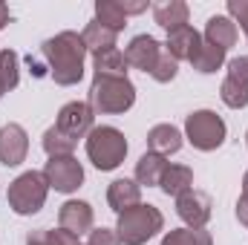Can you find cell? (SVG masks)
<instances>
[{
	"mask_svg": "<svg viewBox=\"0 0 248 245\" xmlns=\"http://www.w3.org/2000/svg\"><path fill=\"white\" fill-rule=\"evenodd\" d=\"M41 55L46 58V69L58 87H75L84 78L87 46L78 32L66 29V32H58L55 38H46L41 46Z\"/></svg>",
	"mask_w": 248,
	"mask_h": 245,
	"instance_id": "obj_1",
	"label": "cell"
},
{
	"mask_svg": "<svg viewBox=\"0 0 248 245\" xmlns=\"http://www.w3.org/2000/svg\"><path fill=\"white\" fill-rule=\"evenodd\" d=\"M87 245H122L116 228H93L87 234Z\"/></svg>",
	"mask_w": 248,
	"mask_h": 245,
	"instance_id": "obj_30",
	"label": "cell"
},
{
	"mask_svg": "<svg viewBox=\"0 0 248 245\" xmlns=\"http://www.w3.org/2000/svg\"><path fill=\"white\" fill-rule=\"evenodd\" d=\"M165 228V216L156 205H147V202H139L133 208H127L124 214H119V240L122 245H144L150 243L159 231Z\"/></svg>",
	"mask_w": 248,
	"mask_h": 245,
	"instance_id": "obj_4",
	"label": "cell"
},
{
	"mask_svg": "<svg viewBox=\"0 0 248 245\" xmlns=\"http://www.w3.org/2000/svg\"><path fill=\"white\" fill-rule=\"evenodd\" d=\"M237 219L248 228V193H243V196L237 199Z\"/></svg>",
	"mask_w": 248,
	"mask_h": 245,
	"instance_id": "obj_32",
	"label": "cell"
},
{
	"mask_svg": "<svg viewBox=\"0 0 248 245\" xmlns=\"http://www.w3.org/2000/svg\"><path fill=\"white\" fill-rule=\"evenodd\" d=\"M182 144H185V136H182V130L173 127V124H156V127H150V133H147V147H150V153H159V156H165V159L173 156V153H179Z\"/></svg>",
	"mask_w": 248,
	"mask_h": 245,
	"instance_id": "obj_14",
	"label": "cell"
},
{
	"mask_svg": "<svg viewBox=\"0 0 248 245\" xmlns=\"http://www.w3.org/2000/svg\"><path fill=\"white\" fill-rule=\"evenodd\" d=\"M93 119H95V113H93V107L87 101H69V104H63L61 110H58L55 127L61 130L63 136H69L72 141H78V138L90 136Z\"/></svg>",
	"mask_w": 248,
	"mask_h": 245,
	"instance_id": "obj_8",
	"label": "cell"
},
{
	"mask_svg": "<svg viewBox=\"0 0 248 245\" xmlns=\"http://www.w3.org/2000/svg\"><path fill=\"white\" fill-rule=\"evenodd\" d=\"M225 136H228V127L222 116H217L214 110H193L185 119V138L202 153L222 147Z\"/></svg>",
	"mask_w": 248,
	"mask_h": 245,
	"instance_id": "obj_6",
	"label": "cell"
},
{
	"mask_svg": "<svg viewBox=\"0 0 248 245\" xmlns=\"http://www.w3.org/2000/svg\"><path fill=\"white\" fill-rule=\"evenodd\" d=\"M29 153V136L20 124L9 122L0 127V165L3 168H17L26 162Z\"/></svg>",
	"mask_w": 248,
	"mask_h": 245,
	"instance_id": "obj_10",
	"label": "cell"
},
{
	"mask_svg": "<svg viewBox=\"0 0 248 245\" xmlns=\"http://www.w3.org/2000/svg\"><path fill=\"white\" fill-rule=\"evenodd\" d=\"M176 214L185 222V228H205L214 214V202L205 190L190 187L182 196H176Z\"/></svg>",
	"mask_w": 248,
	"mask_h": 245,
	"instance_id": "obj_9",
	"label": "cell"
},
{
	"mask_svg": "<svg viewBox=\"0 0 248 245\" xmlns=\"http://www.w3.org/2000/svg\"><path fill=\"white\" fill-rule=\"evenodd\" d=\"M165 168H168L165 156H159V153H150V150H147V153L136 162V182L141 184V187H159Z\"/></svg>",
	"mask_w": 248,
	"mask_h": 245,
	"instance_id": "obj_18",
	"label": "cell"
},
{
	"mask_svg": "<svg viewBox=\"0 0 248 245\" xmlns=\"http://www.w3.org/2000/svg\"><path fill=\"white\" fill-rule=\"evenodd\" d=\"M176 72H179V61H176L168 49H162V55H159V61H156V66H153L150 78L159 81V84H170V81L176 78Z\"/></svg>",
	"mask_w": 248,
	"mask_h": 245,
	"instance_id": "obj_28",
	"label": "cell"
},
{
	"mask_svg": "<svg viewBox=\"0 0 248 245\" xmlns=\"http://www.w3.org/2000/svg\"><path fill=\"white\" fill-rule=\"evenodd\" d=\"M124 15H141L144 9H147V3H122Z\"/></svg>",
	"mask_w": 248,
	"mask_h": 245,
	"instance_id": "obj_33",
	"label": "cell"
},
{
	"mask_svg": "<svg viewBox=\"0 0 248 245\" xmlns=\"http://www.w3.org/2000/svg\"><path fill=\"white\" fill-rule=\"evenodd\" d=\"M193 69L196 72H202V75H211V72H217V69H222L225 66V52L219 49V46H214V44H208L205 38H202V46H199V52L193 55Z\"/></svg>",
	"mask_w": 248,
	"mask_h": 245,
	"instance_id": "obj_23",
	"label": "cell"
},
{
	"mask_svg": "<svg viewBox=\"0 0 248 245\" xmlns=\"http://www.w3.org/2000/svg\"><path fill=\"white\" fill-rule=\"evenodd\" d=\"M93 222H95L93 205L84 202V199H66L61 205V211H58V228H63L72 237L90 234L93 231Z\"/></svg>",
	"mask_w": 248,
	"mask_h": 245,
	"instance_id": "obj_11",
	"label": "cell"
},
{
	"mask_svg": "<svg viewBox=\"0 0 248 245\" xmlns=\"http://www.w3.org/2000/svg\"><path fill=\"white\" fill-rule=\"evenodd\" d=\"M93 113L101 116H122L136 104V87L130 78H116V75H93L90 84V101Z\"/></svg>",
	"mask_w": 248,
	"mask_h": 245,
	"instance_id": "obj_2",
	"label": "cell"
},
{
	"mask_svg": "<svg viewBox=\"0 0 248 245\" xmlns=\"http://www.w3.org/2000/svg\"><path fill=\"white\" fill-rule=\"evenodd\" d=\"M228 15L243 26V32H248V0H228Z\"/></svg>",
	"mask_w": 248,
	"mask_h": 245,
	"instance_id": "obj_31",
	"label": "cell"
},
{
	"mask_svg": "<svg viewBox=\"0 0 248 245\" xmlns=\"http://www.w3.org/2000/svg\"><path fill=\"white\" fill-rule=\"evenodd\" d=\"M162 245H214V237L205 228H173L162 237Z\"/></svg>",
	"mask_w": 248,
	"mask_h": 245,
	"instance_id": "obj_24",
	"label": "cell"
},
{
	"mask_svg": "<svg viewBox=\"0 0 248 245\" xmlns=\"http://www.w3.org/2000/svg\"><path fill=\"white\" fill-rule=\"evenodd\" d=\"M81 38H84V46H87V52H104V49H113L116 46V32L113 29H107V26H101L98 20H90L87 26H84V32H81Z\"/></svg>",
	"mask_w": 248,
	"mask_h": 245,
	"instance_id": "obj_20",
	"label": "cell"
},
{
	"mask_svg": "<svg viewBox=\"0 0 248 245\" xmlns=\"http://www.w3.org/2000/svg\"><path fill=\"white\" fill-rule=\"evenodd\" d=\"M141 202V184L136 179H116L107 187V205L116 211V214H124L127 208L139 205Z\"/></svg>",
	"mask_w": 248,
	"mask_h": 245,
	"instance_id": "obj_15",
	"label": "cell"
},
{
	"mask_svg": "<svg viewBox=\"0 0 248 245\" xmlns=\"http://www.w3.org/2000/svg\"><path fill=\"white\" fill-rule=\"evenodd\" d=\"M78 245H81V243H78Z\"/></svg>",
	"mask_w": 248,
	"mask_h": 245,
	"instance_id": "obj_39",
	"label": "cell"
},
{
	"mask_svg": "<svg viewBox=\"0 0 248 245\" xmlns=\"http://www.w3.org/2000/svg\"><path fill=\"white\" fill-rule=\"evenodd\" d=\"M228 81H234L237 87H243L248 92V55H240V58H231L228 61Z\"/></svg>",
	"mask_w": 248,
	"mask_h": 245,
	"instance_id": "obj_29",
	"label": "cell"
},
{
	"mask_svg": "<svg viewBox=\"0 0 248 245\" xmlns=\"http://www.w3.org/2000/svg\"><path fill=\"white\" fill-rule=\"evenodd\" d=\"M3 95H6V90H3V84H0V98H3Z\"/></svg>",
	"mask_w": 248,
	"mask_h": 245,
	"instance_id": "obj_36",
	"label": "cell"
},
{
	"mask_svg": "<svg viewBox=\"0 0 248 245\" xmlns=\"http://www.w3.org/2000/svg\"><path fill=\"white\" fill-rule=\"evenodd\" d=\"M44 179L58 193H75L84 184V168H81V162L75 156H58V159L46 162Z\"/></svg>",
	"mask_w": 248,
	"mask_h": 245,
	"instance_id": "obj_7",
	"label": "cell"
},
{
	"mask_svg": "<svg viewBox=\"0 0 248 245\" xmlns=\"http://www.w3.org/2000/svg\"><path fill=\"white\" fill-rule=\"evenodd\" d=\"M95 20L107 29H113L116 35L127 26V15H124L119 0H95Z\"/></svg>",
	"mask_w": 248,
	"mask_h": 245,
	"instance_id": "obj_22",
	"label": "cell"
},
{
	"mask_svg": "<svg viewBox=\"0 0 248 245\" xmlns=\"http://www.w3.org/2000/svg\"><path fill=\"white\" fill-rule=\"evenodd\" d=\"M127 138L119 127H110V124H101V127H93L90 136H87V159L93 162V168H98L101 173H110L127 159Z\"/></svg>",
	"mask_w": 248,
	"mask_h": 245,
	"instance_id": "obj_3",
	"label": "cell"
},
{
	"mask_svg": "<svg viewBox=\"0 0 248 245\" xmlns=\"http://www.w3.org/2000/svg\"><path fill=\"white\" fill-rule=\"evenodd\" d=\"M199 46H202V35L190 23L173 29V32H168V41H165V49L176 61H193V55L199 52Z\"/></svg>",
	"mask_w": 248,
	"mask_h": 245,
	"instance_id": "obj_13",
	"label": "cell"
},
{
	"mask_svg": "<svg viewBox=\"0 0 248 245\" xmlns=\"http://www.w3.org/2000/svg\"><path fill=\"white\" fill-rule=\"evenodd\" d=\"M81 240L66 234L63 228L58 231H49V228H38V231H29L26 237V245H78Z\"/></svg>",
	"mask_w": 248,
	"mask_h": 245,
	"instance_id": "obj_27",
	"label": "cell"
},
{
	"mask_svg": "<svg viewBox=\"0 0 248 245\" xmlns=\"http://www.w3.org/2000/svg\"><path fill=\"white\" fill-rule=\"evenodd\" d=\"M243 193H248V170H246V176H243Z\"/></svg>",
	"mask_w": 248,
	"mask_h": 245,
	"instance_id": "obj_35",
	"label": "cell"
},
{
	"mask_svg": "<svg viewBox=\"0 0 248 245\" xmlns=\"http://www.w3.org/2000/svg\"><path fill=\"white\" fill-rule=\"evenodd\" d=\"M162 49H165V46H162L153 35H136V38L127 44V49H124L127 66L141 69V72H153V66L159 61Z\"/></svg>",
	"mask_w": 248,
	"mask_h": 245,
	"instance_id": "obj_12",
	"label": "cell"
},
{
	"mask_svg": "<svg viewBox=\"0 0 248 245\" xmlns=\"http://www.w3.org/2000/svg\"><path fill=\"white\" fill-rule=\"evenodd\" d=\"M46 193H49V184L44 179V173L41 170H26L9 184L6 199H9V208L17 216H32L44 208Z\"/></svg>",
	"mask_w": 248,
	"mask_h": 245,
	"instance_id": "obj_5",
	"label": "cell"
},
{
	"mask_svg": "<svg viewBox=\"0 0 248 245\" xmlns=\"http://www.w3.org/2000/svg\"><path fill=\"white\" fill-rule=\"evenodd\" d=\"M9 20H12V12H9V6H6V3H0V29H3Z\"/></svg>",
	"mask_w": 248,
	"mask_h": 245,
	"instance_id": "obj_34",
	"label": "cell"
},
{
	"mask_svg": "<svg viewBox=\"0 0 248 245\" xmlns=\"http://www.w3.org/2000/svg\"><path fill=\"white\" fill-rule=\"evenodd\" d=\"M205 41L219 46L222 52H228L234 44H237V23L228 17V15H214L208 17L205 23Z\"/></svg>",
	"mask_w": 248,
	"mask_h": 245,
	"instance_id": "obj_16",
	"label": "cell"
},
{
	"mask_svg": "<svg viewBox=\"0 0 248 245\" xmlns=\"http://www.w3.org/2000/svg\"><path fill=\"white\" fill-rule=\"evenodd\" d=\"M93 69L95 75H116V78H127V58L119 46L95 52L93 55Z\"/></svg>",
	"mask_w": 248,
	"mask_h": 245,
	"instance_id": "obj_21",
	"label": "cell"
},
{
	"mask_svg": "<svg viewBox=\"0 0 248 245\" xmlns=\"http://www.w3.org/2000/svg\"><path fill=\"white\" fill-rule=\"evenodd\" d=\"M41 144H44V153H46L49 159H58V156H72V150H75V144H78V141H72L69 136H63L61 130L52 124V127L44 133Z\"/></svg>",
	"mask_w": 248,
	"mask_h": 245,
	"instance_id": "obj_25",
	"label": "cell"
},
{
	"mask_svg": "<svg viewBox=\"0 0 248 245\" xmlns=\"http://www.w3.org/2000/svg\"><path fill=\"white\" fill-rule=\"evenodd\" d=\"M246 144H248V130H246Z\"/></svg>",
	"mask_w": 248,
	"mask_h": 245,
	"instance_id": "obj_37",
	"label": "cell"
},
{
	"mask_svg": "<svg viewBox=\"0 0 248 245\" xmlns=\"http://www.w3.org/2000/svg\"><path fill=\"white\" fill-rule=\"evenodd\" d=\"M187 15H190V9H187L185 0H162V3L153 6V20L165 32H173L179 26H187Z\"/></svg>",
	"mask_w": 248,
	"mask_h": 245,
	"instance_id": "obj_17",
	"label": "cell"
},
{
	"mask_svg": "<svg viewBox=\"0 0 248 245\" xmlns=\"http://www.w3.org/2000/svg\"><path fill=\"white\" fill-rule=\"evenodd\" d=\"M246 38H248V32H246Z\"/></svg>",
	"mask_w": 248,
	"mask_h": 245,
	"instance_id": "obj_38",
	"label": "cell"
},
{
	"mask_svg": "<svg viewBox=\"0 0 248 245\" xmlns=\"http://www.w3.org/2000/svg\"><path fill=\"white\" fill-rule=\"evenodd\" d=\"M159 187L168 193V196H182L185 190L193 187V170L187 168V165H170L168 162V168H165V173H162V182Z\"/></svg>",
	"mask_w": 248,
	"mask_h": 245,
	"instance_id": "obj_19",
	"label": "cell"
},
{
	"mask_svg": "<svg viewBox=\"0 0 248 245\" xmlns=\"http://www.w3.org/2000/svg\"><path fill=\"white\" fill-rule=\"evenodd\" d=\"M20 81V58L15 49H0V84L3 90H15Z\"/></svg>",
	"mask_w": 248,
	"mask_h": 245,
	"instance_id": "obj_26",
	"label": "cell"
}]
</instances>
